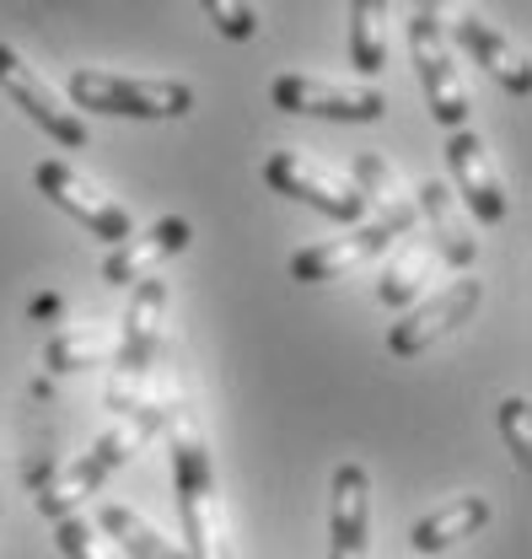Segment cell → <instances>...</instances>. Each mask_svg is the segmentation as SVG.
Masks as SVG:
<instances>
[{
    "label": "cell",
    "instance_id": "obj_1",
    "mask_svg": "<svg viewBox=\"0 0 532 559\" xmlns=\"http://www.w3.org/2000/svg\"><path fill=\"white\" fill-rule=\"evenodd\" d=\"M173 495H178V516H184V555L232 559V549H226V522H221L215 463H210V447H204L194 415L173 419Z\"/></svg>",
    "mask_w": 532,
    "mask_h": 559
},
{
    "label": "cell",
    "instance_id": "obj_2",
    "mask_svg": "<svg viewBox=\"0 0 532 559\" xmlns=\"http://www.w3.org/2000/svg\"><path fill=\"white\" fill-rule=\"evenodd\" d=\"M75 114H108V119H184L194 114L189 81H151V75H114V70H70L66 81Z\"/></svg>",
    "mask_w": 532,
    "mask_h": 559
},
{
    "label": "cell",
    "instance_id": "obj_3",
    "mask_svg": "<svg viewBox=\"0 0 532 559\" xmlns=\"http://www.w3.org/2000/svg\"><path fill=\"white\" fill-rule=\"evenodd\" d=\"M162 312H167V280L162 275H145L134 280L130 290V307L119 318V349H114V388H108V404L119 415L140 409V382L151 371V355H156V334H162Z\"/></svg>",
    "mask_w": 532,
    "mask_h": 559
},
{
    "label": "cell",
    "instance_id": "obj_4",
    "mask_svg": "<svg viewBox=\"0 0 532 559\" xmlns=\"http://www.w3.org/2000/svg\"><path fill=\"white\" fill-rule=\"evenodd\" d=\"M414 221H419L414 200H399V205L377 210V221L355 226L350 237H329V242H312V248L291 253V280H302V285L339 280L344 270H355V264H366V259L388 253V242H393V237H409V231H414Z\"/></svg>",
    "mask_w": 532,
    "mask_h": 559
},
{
    "label": "cell",
    "instance_id": "obj_5",
    "mask_svg": "<svg viewBox=\"0 0 532 559\" xmlns=\"http://www.w3.org/2000/svg\"><path fill=\"white\" fill-rule=\"evenodd\" d=\"M409 55H414V75H419V92H425L430 119H436L447 135H452V130H468L473 103H468V86H463V75H458V66H452L447 33H441V22H436L430 5H419L414 22H409Z\"/></svg>",
    "mask_w": 532,
    "mask_h": 559
},
{
    "label": "cell",
    "instance_id": "obj_6",
    "mask_svg": "<svg viewBox=\"0 0 532 559\" xmlns=\"http://www.w3.org/2000/svg\"><path fill=\"white\" fill-rule=\"evenodd\" d=\"M269 103L280 114H307V119H339V124H377L388 114V97L377 86H344V81H323V75H274Z\"/></svg>",
    "mask_w": 532,
    "mask_h": 559
},
{
    "label": "cell",
    "instance_id": "obj_7",
    "mask_svg": "<svg viewBox=\"0 0 532 559\" xmlns=\"http://www.w3.org/2000/svg\"><path fill=\"white\" fill-rule=\"evenodd\" d=\"M33 183H38V194H44L49 205H60L70 221H81L92 237H103V242H114V248L134 237L130 210L119 205V200H108L97 183H86V178H81L70 162H60V156L38 162V167H33Z\"/></svg>",
    "mask_w": 532,
    "mask_h": 559
},
{
    "label": "cell",
    "instance_id": "obj_8",
    "mask_svg": "<svg viewBox=\"0 0 532 559\" xmlns=\"http://www.w3.org/2000/svg\"><path fill=\"white\" fill-rule=\"evenodd\" d=\"M264 183L274 189V194L323 210L329 221H344V226H355V221L366 215V194H360L350 178H339V173H329V167L307 162L302 151H274V156L264 162Z\"/></svg>",
    "mask_w": 532,
    "mask_h": 559
},
{
    "label": "cell",
    "instance_id": "obj_9",
    "mask_svg": "<svg viewBox=\"0 0 532 559\" xmlns=\"http://www.w3.org/2000/svg\"><path fill=\"white\" fill-rule=\"evenodd\" d=\"M0 92H5V97H11V103L44 130V135L60 140L66 151H81V145H86V119H81V114H75L66 97H60L38 70L27 66L11 44H0Z\"/></svg>",
    "mask_w": 532,
    "mask_h": 559
},
{
    "label": "cell",
    "instance_id": "obj_10",
    "mask_svg": "<svg viewBox=\"0 0 532 559\" xmlns=\"http://www.w3.org/2000/svg\"><path fill=\"white\" fill-rule=\"evenodd\" d=\"M478 301H484V285L478 280H452L447 290H436L425 307H414L403 323H393V334H388V349L409 360V355H425V349L436 345V340H447L452 329H463L468 318L478 312Z\"/></svg>",
    "mask_w": 532,
    "mask_h": 559
},
{
    "label": "cell",
    "instance_id": "obj_11",
    "mask_svg": "<svg viewBox=\"0 0 532 559\" xmlns=\"http://www.w3.org/2000/svg\"><path fill=\"white\" fill-rule=\"evenodd\" d=\"M447 167H452V194L463 200V210L484 226H500L506 221V183L495 173V156L489 145L473 135V130H452L447 135Z\"/></svg>",
    "mask_w": 532,
    "mask_h": 559
},
{
    "label": "cell",
    "instance_id": "obj_12",
    "mask_svg": "<svg viewBox=\"0 0 532 559\" xmlns=\"http://www.w3.org/2000/svg\"><path fill=\"white\" fill-rule=\"evenodd\" d=\"M447 27H452V38L473 55V66H484L506 92L528 97L532 92V60H528V49H522L517 38H506L495 22H484L478 11H468V5H458V0H452V22H447Z\"/></svg>",
    "mask_w": 532,
    "mask_h": 559
},
{
    "label": "cell",
    "instance_id": "obj_13",
    "mask_svg": "<svg viewBox=\"0 0 532 559\" xmlns=\"http://www.w3.org/2000/svg\"><path fill=\"white\" fill-rule=\"evenodd\" d=\"M366 533H371V474L360 463H339L329 500V559H366Z\"/></svg>",
    "mask_w": 532,
    "mask_h": 559
},
{
    "label": "cell",
    "instance_id": "obj_14",
    "mask_svg": "<svg viewBox=\"0 0 532 559\" xmlns=\"http://www.w3.org/2000/svg\"><path fill=\"white\" fill-rule=\"evenodd\" d=\"M189 242H194V226H189L184 215H162L151 231H134L130 242H119V248L103 259V280H108V285H134V280L156 275V264L173 259V253H184Z\"/></svg>",
    "mask_w": 532,
    "mask_h": 559
},
{
    "label": "cell",
    "instance_id": "obj_15",
    "mask_svg": "<svg viewBox=\"0 0 532 559\" xmlns=\"http://www.w3.org/2000/svg\"><path fill=\"white\" fill-rule=\"evenodd\" d=\"M414 210L430 221V237H436V253H441V264L468 270V264L478 259L473 221H463V215H458V200H452V189H447L441 178H425V183H419V200H414Z\"/></svg>",
    "mask_w": 532,
    "mask_h": 559
},
{
    "label": "cell",
    "instance_id": "obj_16",
    "mask_svg": "<svg viewBox=\"0 0 532 559\" xmlns=\"http://www.w3.org/2000/svg\"><path fill=\"white\" fill-rule=\"evenodd\" d=\"M484 527H489V500H484V495H458V500L436 506L430 516H419L414 533H409V544H414L419 559H436V555H447L452 544L484 533Z\"/></svg>",
    "mask_w": 532,
    "mask_h": 559
},
{
    "label": "cell",
    "instance_id": "obj_17",
    "mask_svg": "<svg viewBox=\"0 0 532 559\" xmlns=\"http://www.w3.org/2000/svg\"><path fill=\"white\" fill-rule=\"evenodd\" d=\"M97 533H108L114 538V549L125 559H189L184 555V544H173V538H162L140 511H130V506H103L97 511Z\"/></svg>",
    "mask_w": 532,
    "mask_h": 559
},
{
    "label": "cell",
    "instance_id": "obj_18",
    "mask_svg": "<svg viewBox=\"0 0 532 559\" xmlns=\"http://www.w3.org/2000/svg\"><path fill=\"white\" fill-rule=\"evenodd\" d=\"M114 349H119V334L114 323H86V329H66L44 345V366L55 377H70V371H86V366H114Z\"/></svg>",
    "mask_w": 532,
    "mask_h": 559
},
{
    "label": "cell",
    "instance_id": "obj_19",
    "mask_svg": "<svg viewBox=\"0 0 532 559\" xmlns=\"http://www.w3.org/2000/svg\"><path fill=\"white\" fill-rule=\"evenodd\" d=\"M350 60L360 75L388 70V0H350Z\"/></svg>",
    "mask_w": 532,
    "mask_h": 559
},
{
    "label": "cell",
    "instance_id": "obj_20",
    "mask_svg": "<svg viewBox=\"0 0 532 559\" xmlns=\"http://www.w3.org/2000/svg\"><path fill=\"white\" fill-rule=\"evenodd\" d=\"M55 544L66 549V559H125L97 533V522H86V511H70V516L55 522Z\"/></svg>",
    "mask_w": 532,
    "mask_h": 559
},
{
    "label": "cell",
    "instance_id": "obj_21",
    "mask_svg": "<svg viewBox=\"0 0 532 559\" xmlns=\"http://www.w3.org/2000/svg\"><path fill=\"white\" fill-rule=\"evenodd\" d=\"M425 270H430V248H409V253H403L399 264H393V270L382 275V285H377V296H382L388 307H403V301H409V296H414V290L425 285V280H419Z\"/></svg>",
    "mask_w": 532,
    "mask_h": 559
},
{
    "label": "cell",
    "instance_id": "obj_22",
    "mask_svg": "<svg viewBox=\"0 0 532 559\" xmlns=\"http://www.w3.org/2000/svg\"><path fill=\"white\" fill-rule=\"evenodd\" d=\"M200 5H204V16L215 22L221 38H232V44L259 38V11H253V0H200Z\"/></svg>",
    "mask_w": 532,
    "mask_h": 559
},
{
    "label": "cell",
    "instance_id": "obj_23",
    "mask_svg": "<svg viewBox=\"0 0 532 559\" xmlns=\"http://www.w3.org/2000/svg\"><path fill=\"white\" fill-rule=\"evenodd\" d=\"M500 436H506V447H511L517 468H528L532 463V404L522 399V393L500 399Z\"/></svg>",
    "mask_w": 532,
    "mask_h": 559
},
{
    "label": "cell",
    "instance_id": "obj_24",
    "mask_svg": "<svg viewBox=\"0 0 532 559\" xmlns=\"http://www.w3.org/2000/svg\"><path fill=\"white\" fill-rule=\"evenodd\" d=\"M350 183H355V189L366 194V205L377 200V205L388 210V205H399V200H403V194H399V178H393V167H388L382 156H371V151H366V156H355V178H350Z\"/></svg>",
    "mask_w": 532,
    "mask_h": 559
},
{
    "label": "cell",
    "instance_id": "obj_25",
    "mask_svg": "<svg viewBox=\"0 0 532 559\" xmlns=\"http://www.w3.org/2000/svg\"><path fill=\"white\" fill-rule=\"evenodd\" d=\"M27 312H33L38 323H55V318H60V296H55V290H44V296H33V307H27Z\"/></svg>",
    "mask_w": 532,
    "mask_h": 559
}]
</instances>
